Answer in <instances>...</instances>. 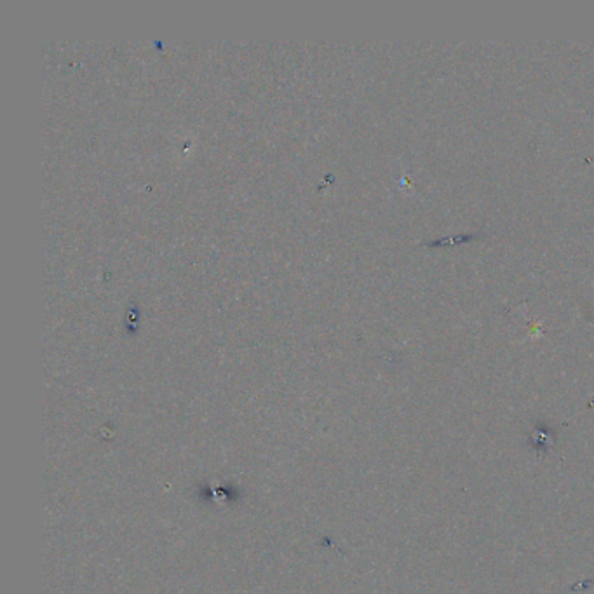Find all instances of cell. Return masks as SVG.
I'll return each mask as SVG.
<instances>
[{
	"mask_svg": "<svg viewBox=\"0 0 594 594\" xmlns=\"http://www.w3.org/2000/svg\"><path fill=\"white\" fill-rule=\"evenodd\" d=\"M472 235H455V237H446V239H441V241L432 242V246H446V244H460V242H465V241H471Z\"/></svg>",
	"mask_w": 594,
	"mask_h": 594,
	"instance_id": "6da1fadb",
	"label": "cell"
}]
</instances>
